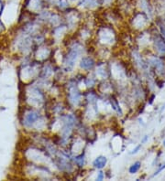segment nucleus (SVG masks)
I'll return each mask as SVG.
<instances>
[{
  "instance_id": "obj_5",
  "label": "nucleus",
  "mask_w": 165,
  "mask_h": 181,
  "mask_svg": "<svg viewBox=\"0 0 165 181\" xmlns=\"http://www.w3.org/2000/svg\"><path fill=\"white\" fill-rule=\"evenodd\" d=\"M155 47L156 49L158 50L159 52L165 54V40L164 39L161 38V37H158L156 40H155Z\"/></svg>"
},
{
  "instance_id": "obj_13",
  "label": "nucleus",
  "mask_w": 165,
  "mask_h": 181,
  "mask_svg": "<svg viewBox=\"0 0 165 181\" xmlns=\"http://www.w3.org/2000/svg\"><path fill=\"white\" fill-rule=\"evenodd\" d=\"M163 145H164V146H165V140H164V141H163Z\"/></svg>"
},
{
  "instance_id": "obj_11",
  "label": "nucleus",
  "mask_w": 165,
  "mask_h": 181,
  "mask_svg": "<svg viewBox=\"0 0 165 181\" xmlns=\"http://www.w3.org/2000/svg\"><path fill=\"white\" fill-rule=\"evenodd\" d=\"M104 179V174L103 172H99L98 173V176H97V180H102Z\"/></svg>"
},
{
  "instance_id": "obj_10",
  "label": "nucleus",
  "mask_w": 165,
  "mask_h": 181,
  "mask_svg": "<svg viewBox=\"0 0 165 181\" xmlns=\"http://www.w3.org/2000/svg\"><path fill=\"white\" fill-rule=\"evenodd\" d=\"M140 147H141V145H138L135 149H133V150H132V152H130V154H131V155H133V154H137L138 152V150L140 149Z\"/></svg>"
},
{
  "instance_id": "obj_12",
  "label": "nucleus",
  "mask_w": 165,
  "mask_h": 181,
  "mask_svg": "<svg viewBox=\"0 0 165 181\" xmlns=\"http://www.w3.org/2000/svg\"><path fill=\"white\" fill-rule=\"evenodd\" d=\"M161 32H162V37H163V39H164V40H165V27L164 26L161 27Z\"/></svg>"
},
{
  "instance_id": "obj_2",
  "label": "nucleus",
  "mask_w": 165,
  "mask_h": 181,
  "mask_svg": "<svg viewBox=\"0 0 165 181\" xmlns=\"http://www.w3.org/2000/svg\"><path fill=\"white\" fill-rule=\"evenodd\" d=\"M38 118H39L38 112H36L34 111L29 112L27 115H26V118H25V124H26L27 126H31V125H33V124L38 120Z\"/></svg>"
},
{
  "instance_id": "obj_9",
  "label": "nucleus",
  "mask_w": 165,
  "mask_h": 181,
  "mask_svg": "<svg viewBox=\"0 0 165 181\" xmlns=\"http://www.w3.org/2000/svg\"><path fill=\"white\" fill-rule=\"evenodd\" d=\"M165 168V164L164 165H162V167H159V169L157 170V171H155V173H154V175L153 176H156V175H158L161 171H162L163 169Z\"/></svg>"
},
{
  "instance_id": "obj_7",
  "label": "nucleus",
  "mask_w": 165,
  "mask_h": 181,
  "mask_svg": "<svg viewBox=\"0 0 165 181\" xmlns=\"http://www.w3.org/2000/svg\"><path fill=\"white\" fill-rule=\"evenodd\" d=\"M74 161L75 163L79 166V167H82L84 165V155H81L79 156H76L74 158Z\"/></svg>"
},
{
  "instance_id": "obj_1",
  "label": "nucleus",
  "mask_w": 165,
  "mask_h": 181,
  "mask_svg": "<svg viewBox=\"0 0 165 181\" xmlns=\"http://www.w3.org/2000/svg\"><path fill=\"white\" fill-rule=\"evenodd\" d=\"M80 93L79 91L76 89L75 86H70L69 88V99L70 102L73 104V105H78L80 102Z\"/></svg>"
},
{
  "instance_id": "obj_8",
  "label": "nucleus",
  "mask_w": 165,
  "mask_h": 181,
  "mask_svg": "<svg viewBox=\"0 0 165 181\" xmlns=\"http://www.w3.org/2000/svg\"><path fill=\"white\" fill-rule=\"evenodd\" d=\"M94 84H95V81L92 80V79H88L86 81V85H88V86H93Z\"/></svg>"
},
{
  "instance_id": "obj_4",
  "label": "nucleus",
  "mask_w": 165,
  "mask_h": 181,
  "mask_svg": "<svg viewBox=\"0 0 165 181\" xmlns=\"http://www.w3.org/2000/svg\"><path fill=\"white\" fill-rule=\"evenodd\" d=\"M107 162H108V159L106 156H103V155H100L98 156L97 158L95 159V161L93 162V166L98 169H101L103 167H105V166L107 165Z\"/></svg>"
},
{
  "instance_id": "obj_3",
  "label": "nucleus",
  "mask_w": 165,
  "mask_h": 181,
  "mask_svg": "<svg viewBox=\"0 0 165 181\" xmlns=\"http://www.w3.org/2000/svg\"><path fill=\"white\" fill-rule=\"evenodd\" d=\"M94 65H95L94 60L92 59H90V58H87V57L82 58V60H81V63H80L81 68L84 69V70H90V69H92L94 67Z\"/></svg>"
},
{
  "instance_id": "obj_6",
  "label": "nucleus",
  "mask_w": 165,
  "mask_h": 181,
  "mask_svg": "<svg viewBox=\"0 0 165 181\" xmlns=\"http://www.w3.org/2000/svg\"><path fill=\"white\" fill-rule=\"evenodd\" d=\"M141 167V163L140 162H135L133 165H131V167H129V173L130 174H135L139 170V168Z\"/></svg>"
}]
</instances>
